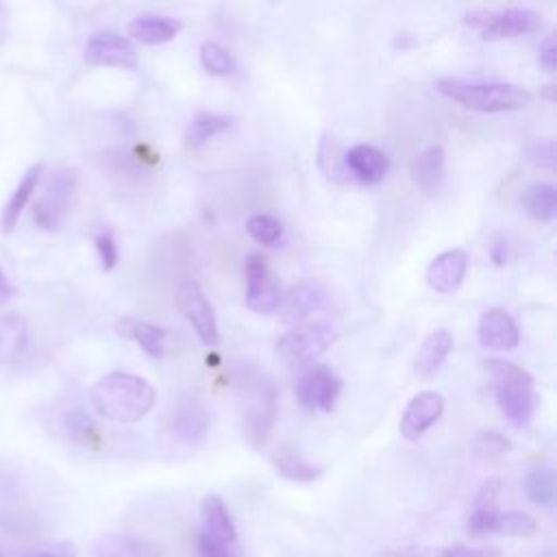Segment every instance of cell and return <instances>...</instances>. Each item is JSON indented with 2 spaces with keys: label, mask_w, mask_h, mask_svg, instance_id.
Masks as SVG:
<instances>
[{
  "label": "cell",
  "mask_w": 557,
  "mask_h": 557,
  "mask_svg": "<svg viewBox=\"0 0 557 557\" xmlns=\"http://www.w3.org/2000/svg\"><path fill=\"white\" fill-rule=\"evenodd\" d=\"M89 400L98 416L128 424L141 420L154 407L157 392L137 374L109 372L94 383Z\"/></svg>",
  "instance_id": "1"
},
{
  "label": "cell",
  "mask_w": 557,
  "mask_h": 557,
  "mask_svg": "<svg viewBox=\"0 0 557 557\" xmlns=\"http://www.w3.org/2000/svg\"><path fill=\"white\" fill-rule=\"evenodd\" d=\"M483 366L492 379L494 396L503 416L518 429L527 426L537 407L533 376L524 368L496 357L485 359Z\"/></svg>",
  "instance_id": "2"
},
{
  "label": "cell",
  "mask_w": 557,
  "mask_h": 557,
  "mask_svg": "<svg viewBox=\"0 0 557 557\" xmlns=\"http://www.w3.org/2000/svg\"><path fill=\"white\" fill-rule=\"evenodd\" d=\"M435 89L448 100L481 113H503L529 107L531 94L511 83H476L459 78H440Z\"/></svg>",
  "instance_id": "3"
},
{
  "label": "cell",
  "mask_w": 557,
  "mask_h": 557,
  "mask_svg": "<svg viewBox=\"0 0 557 557\" xmlns=\"http://www.w3.org/2000/svg\"><path fill=\"white\" fill-rule=\"evenodd\" d=\"M463 24L483 39H513L542 28V15L531 9H476L463 15Z\"/></svg>",
  "instance_id": "4"
},
{
  "label": "cell",
  "mask_w": 557,
  "mask_h": 557,
  "mask_svg": "<svg viewBox=\"0 0 557 557\" xmlns=\"http://www.w3.org/2000/svg\"><path fill=\"white\" fill-rule=\"evenodd\" d=\"M252 385H246V411H244V437L246 442L259 450L274 426L276 418V389L272 383L261 381L259 376L250 379Z\"/></svg>",
  "instance_id": "5"
},
{
  "label": "cell",
  "mask_w": 557,
  "mask_h": 557,
  "mask_svg": "<svg viewBox=\"0 0 557 557\" xmlns=\"http://www.w3.org/2000/svg\"><path fill=\"white\" fill-rule=\"evenodd\" d=\"M76 183H78V176H76V170H72V168L57 170L46 181L44 191L33 209V218L39 228L57 231L61 226V220L70 207L74 191H76Z\"/></svg>",
  "instance_id": "6"
},
{
  "label": "cell",
  "mask_w": 557,
  "mask_h": 557,
  "mask_svg": "<svg viewBox=\"0 0 557 557\" xmlns=\"http://www.w3.org/2000/svg\"><path fill=\"white\" fill-rule=\"evenodd\" d=\"M335 339V331L326 324H298L276 342V352L298 368L313 363Z\"/></svg>",
  "instance_id": "7"
},
{
  "label": "cell",
  "mask_w": 557,
  "mask_h": 557,
  "mask_svg": "<svg viewBox=\"0 0 557 557\" xmlns=\"http://www.w3.org/2000/svg\"><path fill=\"white\" fill-rule=\"evenodd\" d=\"M342 389L339 376L320 363H307L296 379V398L307 411H331Z\"/></svg>",
  "instance_id": "8"
},
{
  "label": "cell",
  "mask_w": 557,
  "mask_h": 557,
  "mask_svg": "<svg viewBox=\"0 0 557 557\" xmlns=\"http://www.w3.org/2000/svg\"><path fill=\"white\" fill-rule=\"evenodd\" d=\"M246 305L259 315H272L278 311L283 292L281 285L261 255H250L246 265Z\"/></svg>",
  "instance_id": "9"
},
{
  "label": "cell",
  "mask_w": 557,
  "mask_h": 557,
  "mask_svg": "<svg viewBox=\"0 0 557 557\" xmlns=\"http://www.w3.org/2000/svg\"><path fill=\"white\" fill-rule=\"evenodd\" d=\"M176 307L185 315V320L191 324V329L196 331L198 339L205 346L215 348L220 344V329H218L213 307L194 281H187L178 287Z\"/></svg>",
  "instance_id": "10"
},
{
  "label": "cell",
  "mask_w": 557,
  "mask_h": 557,
  "mask_svg": "<svg viewBox=\"0 0 557 557\" xmlns=\"http://www.w3.org/2000/svg\"><path fill=\"white\" fill-rule=\"evenodd\" d=\"M83 61L87 65H107V67H122V70H137L139 57L131 39L113 33V30H98L94 33L85 48Z\"/></svg>",
  "instance_id": "11"
},
{
  "label": "cell",
  "mask_w": 557,
  "mask_h": 557,
  "mask_svg": "<svg viewBox=\"0 0 557 557\" xmlns=\"http://www.w3.org/2000/svg\"><path fill=\"white\" fill-rule=\"evenodd\" d=\"M444 411V398L437 392H420L416 394L403 411L400 418V435L407 442L420 440L440 418Z\"/></svg>",
  "instance_id": "12"
},
{
  "label": "cell",
  "mask_w": 557,
  "mask_h": 557,
  "mask_svg": "<svg viewBox=\"0 0 557 557\" xmlns=\"http://www.w3.org/2000/svg\"><path fill=\"white\" fill-rule=\"evenodd\" d=\"M200 518H202V531L198 535H202L213 544L237 548V529L222 496L207 494L200 503Z\"/></svg>",
  "instance_id": "13"
},
{
  "label": "cell",
  "mask_w": 557,
  "mask_h": 557,
  "mask_svg": "<svg viewBox=\"0 0 557 557\" xmlns=\"http://www.w3.org/2000/svg\"><path fill=\"white\" fill-rule=\"evenodd\" d=\"M479 342L490 350H513L520 342V331L513 318L500 309H487L479 320Z\"/></svg>",
  "instance_id": "14"
},
{
  "label": "cell",
  "mask_w": 557,
  "mask_h": 557,
  "mask_svg": "<svg viewBox=\"0 0 557 557\" xmlns=\"http://www.w3.org/2000/svg\"><path fill=\"white\" fill-rule=\"evenodd\" d=\"M466 270H468V252L461 248H453L437 255L431 261L426 270V283L431 289L440 294H453L463 283Z\"/></svg>",
  "instance_id": "15"
},
{
  "label": "cell",
  "mask_w": 557,
  "mask_h": 557,
  "mask_svg": "<svg viewBox=\"0 0 557 557\" xmlns=\"http://www.w3.org/2000/svg\"><path fill=\"white\" fill-rule=\"evenodd\" d=\"M28 320L17 311L0 313V368L17 366L28 352Z\"/></svg>",
  "instance_id": "16"
},
{
  "label": "cell",
  "mask_w": 557,
  "mask_h": 557,
  "mask_svg": "<svg viewBox=\"0 0 557 557\" xmlns=\"http://www.w3.org/2000/svg\"><path fill=\"white\" fill-rule=\"evenodd\" d=\"M211 420L205 405L194 396H183L176 405L172 431L185 444H200L209 433Z\"/></svg>",
  "instance_id": "17"
},
{
  "label": "cell",
  "mask_w": 557,
  "mask_h": 557,
  "mask_svg": "<svg viewBox=\"0 0 557 557\" xmlns=\"http://www.w3.org/2000/svg\"><path fill=\"white\" fill-rule=\"evenodd\" d=\"M44 170H46L44 161L33 163V165L22 174V178L17 181V185H15L13 194H11V196H9V200L4 202L2 213H0V231H2V235H4V237H9V235L13 233V228H15V224L20 222V215L24 213V209H26L28 200L33 198V194H35V189H37V185L41 183Z\"/></svg>",
  "instance_id": "18"
},
{
  "label": "cell",
  "mask_w": 557,
  "mask_h": 557,
  "mask_svg": "<svg viewBox=\"0 0 557 557\" xmlns=\"http://www.w3.org/2000/svg\"><path fill=\"white\" fill-rule=\"evenodd\" d=\"M324 305V292L315 283H298L289 287L287 294H283L278 313L283 322L287 324H300L307 320L313 311H318Z\"/></svg>",
  "instance_id": "19"
},
{
  "label": "cell",
  "mask_w": 557,
  "mask_h": 557,
  "mask_svg": "<svg viewBox=\"0 0 557 557\" xmlns=\"http://www.w3.org/2000/svg\"><path fill=\"white\" fill-rule=\"evenodd\" d=\"M348 170L352 172L355 178H359L361 183L374 185L381 183L387 174L389 161L387 154L383 150H379L372 144H355L348 148L346 157H344Z\"/></svg>",
  "instance_id": "20"
},
{
  "label": "cell",
  "mask_w": 557,
  "mask_h": 557,
  "mask_svg": "<svg viewBox=\"0 0 557 557\" xmlns=\"http://www.w3.org/2000/svg\"><path fill=\"white\" fill-rule=\"evenodd\" d=\"M115 333L124 339H131L139 344V348L150 357H163L165 355V339L168 331L139 318H120L115 322Z\"/></svg>",
  "instance_id": "21"
},
{
  "label": "cell",
  "mask_w": 557,
  "mask_h": 557,
  "mask_svg": "<svg viewBox=\"0 0 557 557\" xmlns=\"http://www.w3.org/2000/svg\"><path fill=\"white\" fill-rule=\"evenodd\" d=\"M91 557H159V550L139 535L107 533L94 542Z\"/></svg>",
  "instance_id": "22"
},
{
  "label": "cell",
  "mask_w": 557,
  "mask_h": 557,
  "mask_svg": "<svg viewBox=\"0 0 557 557\" xmlns=\"http://www.w3.org/2000/svg\"><path fill=\"white\" fill-rule=\"evenodd\" d=\"M498 492H500V481L490 479L481 485V490L474 496V505L468 518V533L470 535H487L492 533L494 520L498 516Z\"/></svg>",
  "instance_id": "23"
},
{
  "label": "cell",
  "mask_w": 557,
  "mask_h": 557,
  "mask_svg": "<svg viewBox=\"0 0 557 557\" xmlns=\"http://www.w3.org/2000/svg\"><path fill=\"white\" fill-rule=\"evenodd\" d=\"M450 350H453V335L446 329H437L429 333L416 352L413 372L422 379L435 374Z\"/></svg>",
  "instance_id": "24"
},
{
  "label": "cell",
  "mask_w": 557,
  "mask_h": 557,
  "mask_svg": "<svg viewBox=\"0 0 557 557\" xmlns=\"http://www.w3.org/2000/svg\"><path fill=\"white\" fill-rule=\"evenodd\" d=\"M126 30L131 39L144 46H159L176 37V33L181 30V22L163 15H139L128 22Z\"/></svg>",
  "instance_id": "25"
},
{
  "label": "cell",
  "mask_w": 557,
  "mask_h": 557,
  "mask_svg": "<svg viewBox=\"0 0 557 557\" xmlns=\"http://www.w3.org/2000/svg\"><path fill=\"white\" fill-rule=\"evenodd\" d=\"M411 174L416 185L426 191L435 194L444 181V148L440 144H433L424 148L411 165Z\"/></svg>",
  "instance_id": "26"
},
{
  "label": "cell",
  "mask_w": 557,
  "mask_h": 557,
  "mask_svg": "<svg viewBox=\"0 0 557 557\" xmlns=\"http://www.w3.org/2000/svg\"><path fill=\"white\" fill-rule=\"evenodd\" d=\"M272 466L283 479L294 481V483H311V481L320 479L324 472L322 466L305 461L296 450H289V448L278 450L272 459Z\"/></svg>",
  "instance_id": "27"
},
{
  "label": "cell",
  "mask_w": 557,
  "mask_h": 557,
  "mask_svg": "<svg viewBox=\"0 0 557 557\" xmlns=\"http://www.w3.org/2000/svg\"><path fill=\"white\" fill-rule=\"evenodd\" d=\"M522 209L535 222H550L557 211V191L550 183L529 185L522 194Z\"/></svg>",
  "instance_id": "28"
},
{
  "label": "cell",
  "mask_w": 557,
  "mask_h": 557,
  "mask_svg": "<svg viewBox=\"0 0 557 557\" xmlns=\"http://www.w3.org/2000/svg\"><path fill=\"white\" fill-rule=\"evenodd\" d=\"M231 128V117L220 115V113H209L200 111L187 126L185 131V146L187 148H200L215 135L224 133Z\"/></svg>",
  "instance_id": "29"
},
{
  "label": "cell",
  "mask_w": 557,
  "mask_h": 557,
  "mask_svg": "<svg viewBox=\"0 0 557 557\" xmlns=\"http://www.w3.org/2000/svg\"><path fill=\"white\" fill-rule=\"evenodd\" d=\"M524 492L531 503L535 505H553L555 500V474L548 466H537L531 468L524 474Z\"/></svg>",
  "instance_id": "30"
},
{
  "label": "cell",
  "mask_w": 557,
  "mask_h": 557,
  "mask_svg": "<svg viewBox=\"0 0 557 557\" xmlns=\"http://www.w3.org/2000/svg\"><path fill=\"white\" fill-rule=\"evenodd\" d=\"M537 524L533 520V516L511 509V511H498L492 533L494 535H507V537H531L535 535Z\"/></svg>",
  "instance_id": "31"
},
{
  "label": "cell",
  "mask_w": 557,
  "mask_h": 557,
  "mask_svg": "<svg viewBox=\"0 0 557 557\" xmlns=\"http://www.w3.org/2000/svg\"><path fill=\"white\" fill-rule=\"evenodd\" d=\"M246 231H248V235L257 244H263V246H274L281 239V235H283L281 222L274 215H270V213H252V215H248Z\"/></svg>",
  "instance_id": "32"
},
{
  "label": "cell",
  "mask_w": 557,
  "mask_h": 557,
  "mask_svg": "<svg viewBox=\"0 0 557 557\" xmlns=\"http://www.w3.org/2000/svg\"><path fill=\"white\" fill-rule=\"evenodd\" d=\"M200 61H202V67L213 76H226L235 70V61H233L231 52H226V48H222L220 44H215L211 39L202 41Z\"/></svg>",
  "instance_id": "33"
},
{
  "label": "cell",
  "mask_w": 557,
  "mask_h": 557,
  "mask_svg": "<svg viewBox=\"0 0 557 557\" xmlns=\"http://www.w3.org/2000/svg\"><path fill=\"white\" fill-rule=\"evenodd\" d=\"M474 450L481 455V457H487V459H498L503 453L509 450V440L496 431H483L476 435L474 440Z\"/></svg>",
  "instance_id": "34"
},
{
  "label": "cell",
  "mask_w": 557,
  "mask_h": 557,
  "mask_svg": "<svg viewBox=\"0 0 557 557\" xmlns=\"http://www.w3.org/2000/svg\"><path fill=\"white\" fill-rule=\"evenodd\" d=\"M76 546L67 540H59V542H46V544H37V546H28L24 550H20L15 557H76Z\"/></svg>",
  "instance_id": "35"
},
{
  "label": "cell",
  "mask_w": 557,
  "mask_h": 557,
  "mask_svg": "<svg viewBox=\"0 0 557 557\" xmlns=\"http://www.w3.org/2000/svg\"><path fill=\"white\" fill-rule=\"evenodd\" d=\"M94 246H96V252H98V259H100V268H102L104 272L113 270L120 255H117V244H115L111 231H107V228L98 231V233L94 235Z\"/></svg>",
  "instance_id": "36"
},
{
  "label": "cell",
  "mask_w": 557,
  "mask_h": 557,
  "mask_svg": "<svg viewBox=\"0 0 557 557\" xmlns=\"http://www.w3.org/2000/svg\"><path fill=\"white\" fill-rule=\"evenodd\" d=\"M527 157L537 168H555V141L553 139H537L527 148Z\"/></svg>",
  "instance_id": "37"
},
{
  "label": "cell",
  "mask_w": 557,
  "mask_h": 557,
  "mask_svg": "<svg viewBox=\"0 0 557 557\" xmlns=\"http://www.w3.org/2000/svg\"><path fill=\"white\" fill-rule=\"evenodd\" d=\"M442 548L435 546H418V544H409V546H389V548H381L374 557H440Z\"/></svg>",
  "instance_id": "38"
},
{
  "label": "cell",
  "mask_w": 557,
  "mask_h": 557,
  "mask_svg": "<svg viewBox=\"0 0 557 557\" xmlns=\"http://www.w3.org/2000/svg\"><path fill=\"white\" fill-rule=\"evenodd\" d=\"M440 557H503L498 548L492 546H466V544H450L440 550Z\"/></svg>",
  "instance_id": "39"
},
{
  "label": "cell",
  "mask_w": 557,
  "mask_h": 557,
  "mask_svg": "<svg viewBox=\"0 0 557 557\" xmlns=\"http://www.w3.org/2000/svg\"><path fill=\"white\" fill-rule=\"evenodd\" d=\"M537 61H540V65H542L544 72H548V74L555 72V67H557V46H555V39H553L550 35L542 41Z\"/></svg>",
  "instance_id": "40"
},
{
  "label": "cell",
  "mask_w": 557,
  "mask_h": 557,
  "mask_svg": "<svg viewBox=\"0 0 557 557\" xmlns=\"http://www.w3.org/2000/svg\"><path fill=\"white\" fill-rule=\"evenodd\" d=\"M198 553H200V557H239L237 548L213 544V542L205 540L202 535H198Z\"/></svg>",
  "instance_id": "41"
},
{
  "label": "cell",
  "mask_w": 557,
  "mask_h": 557,
  "mask_svg": "<svg viewBox=\"0 0 557 557\" xmlns=\"http://www.w3.org/2000/svg\"><path fill=\"white\" fill-rule=\"evenodd\" d=\"M15 294H17V287L11 283V278L7 276V272H4L2 265H0V309H2L4 305H9V300H11Z\"/></svg>",
  "instance_id": "42"
},
{
  "label": "cell",
  "mask_w": 557,
  "mask_h": 557,
  "mask_svg": "<svg viewBox=\"0 0 557 557\" xmlns=\"http://www.w3.org/2000/svg\"><path fill=\"white\" fill-rule=\"evenodd\" d=\"M507 242L505 239H496L494 244H492V261L496 263V265H505L507 263Z\"/></svg>",
  "instance_id": "43"
},
{
  "label": "cell",
  "mask_w": 557,
  "mask_h": 557,
  "mask_svg": "<svg viewBox=\"0 0 557 557\" xmlns=\"http://www.w3.org/2000/svg\"><path fill=\"white\" fill-rule=\"evenodd\" d=\"M544 96H546L550 102L555 100V98H553V85H546V91H544Z\"/></svg>",
  "instance_id": "44"
},
{
  "label": "cell",
  "mask_w": 557,
  "mask_h": 557,
  "mask_svg": "<svg viewBox=\"0 0 557 557\" xmlns=\"http://www.w3.org/2000/svg\"><path fill=\"white\" fill-rule=\"evenodd\" d=\"M0 557H7V555H4V550H2V548H0Z\"/></svg>",
  "instance_id": "45"
}]
</instances>
